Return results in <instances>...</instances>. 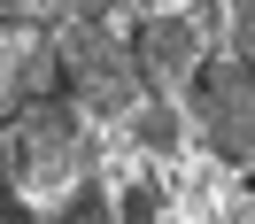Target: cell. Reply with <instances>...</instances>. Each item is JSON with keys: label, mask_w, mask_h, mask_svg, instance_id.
<instances>
[{"label": "cell", "mask_w": 255, "mask_h": 224, "mask_svg": "<svg viewBox=\"0 0 255 224\" xmlns=\"http://www.w3.org/2000/svg\"><path fill=\"white\" fill-rule=\"evenodd\" d=\"M78 116L62 101H23L8 124H0V170L16 186H62L78 170Z\"/></svg>", "instance_id": "6da1fadb"}, {"label": "cell", "mask_w": 255, "mask_h": 224, "mask_svg": "<svg viewBox=\"0 0 255 224\" xmlns=\"http://www.w3.org/2000/svg\"><path fill=\"white\" fill-rule=\"evenodd\" d=\"M54 70H62V85H70L93 116H116L131 93H139V62H131V47H124L116 31H101V23H70V31L54 39Z\"/></svg>", "instance_id": "7a4b0ae2"}, {"label": "cell", "mask_w": 255, "mask_h": 224, "mask_svg": "<svg viewBox=\"0 0 255 224\" xmlns=\"http://www.w3.org/2000/svg\"><path fill=\"white\" fill-rule=\"evenodd\" d=\"M193 116H201V131H209L217 155L248 162V155H255V70H248V62H201Z\"/></svg>", "instance_id": "3957f363"}, {"label": "cell", "mask_w": 255, "mask_h": 224, "mask_svg": "<svg viewBox=\"0 0 255 224\" xmlns=\"http://www.w3.org/2000/svg\"><path fill=\"white\" fill-rule=\"evenodd\" d=\"M131 62H139V78L155 85V93H178V85L193 78V62H201V31H193L186 16L139 23V47H131Z\"/></svg>", "instance_id": "277c9868"}, {"label": "cell", "mask_w": 255, "mask_h": 224, "mask_svg": "<svg viewBox=\"0 0 255 224\" xmlns=\"http://www.w3.org/2000/svg\"><path fill=\"white\" fill-rule=\"evenodd\" d=\"M54 224H109V201H101L93 178H78V193L62 201V217H54Z\"/></svg>", "instance_id": "5b68a950"}, {"label": "cell", "mask_w": 255, "mask_h": 224, "mask_svg": "<svg viewBox=\"0 0 255 224\" xmlns=\"http://www.w3.org/2000/svg\"><path fill=\"white\" fill-rule=\"evenodd\" d=\"M139 139H147V147H170V139H178V116H170V109H147V116H139Z\"/></svg>", "instance_id": "8992f818"}, {"label": "cell", "mask_w": 255, "mask_h": 224, "mask_svg": "<svg viewBox=\"0 0 255 224\" xmlns=\"http://www.w3.org/2000/svg\"><path fill=\"white\" fill-rule=\"evenodd\" d=\"M124 217H131V224H155V193H147V186H131V201H124Z\"/></svg>", "instance_id": "52a82bcc"}, {"label": "cell", "mask_w": 255, "mask_h": 224, "mask_svg": "<svg viewBox=\"0 0 255 224\" xmlns=\"http://www.w3.org/2000/svg\"><path fill=\"white\" fill-rule=\"evenodd\" d=\"M240 62L255 70V8H240Z\"/></svg>", "instance_id": "ba28073f"}, {"label": "cell", "mask_w": 255, "mask_h": 224, "mask_svg": "<svg viewBox=\"0 0 255 224\" xmlns=\"http://www.w3.org/2000/svg\"><path fill=\"white\" fill-rule=\"evenodd\" d=\"M0 224H23V209H0Z\"/></svg>", "instance_id": "9c48e42d"}]
</instances>
